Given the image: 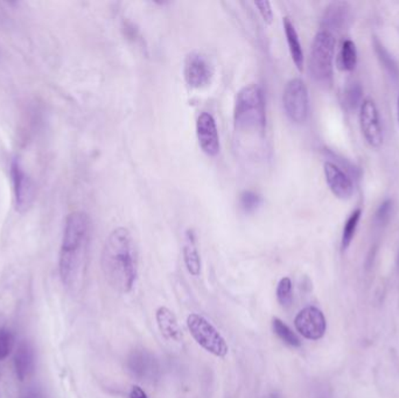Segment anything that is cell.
I'll use <instances>...</instances> for the list:
<instances>
[{
    "mask_svg": "<svg viewBox=\"0 0 399 398\" xmlns=\"http://www.w3.org/2000/svg\"><path fill=\"white\" fill-rule=\"evenodd\" d=\"M101 262L109 284L120 294L131 292L138 276V256L128 229L119 227L109 235Z\"/></svg>",
    "mask_w": 399,
    "mask_h": 398,
    "instance_id": "6da1fadb",
    "label": "cell"
},
{
    "mask_svg": "<svg viewBox=\"0 0 399 398\" xmlns=\"http://www.w3.org/2000/svg\"><path fill=\"white\" fill-rule=\"evenodd\" d=\"M89 232L90 221L86 213L74 212L67 217L60 252V274L69 287L81 285L84 277Z\"/></svg>",
    "mask_w": 399,
    "mask_h": 398,
    "instance_id": "7a4b0ae2",
    "label": "cell"
},
{
    "mask_svg": "<svg viewBox=\"0 0 399 398\" xmlns=\"http://www.w3.org/2000/svg\"><path fill=\"white\" fill-rule=\"evenodd\" d=\"M235 130L240 135L263 138L266 130L265 97L262 87L255 83L238 91L233 108Z\"/></svg>",
    "mask_w": 399,
    "mask_h": 398,
    "instance_id": "3957f363",
    "label": "cell"
},
{
    "mask_svg": "<svg viewBox=\"0 0 399 398\" xmlns=\"http://www.w3.org/2000/svg\"><path fill=\"white\" fill-rule=\"evenodd\" d=\"M335 38L330 31L321 30L314 36L310 52V73L314 81L328 85L333 76Z\"/></svg>",
    "mask_w": 399,
    "mask_h": 398,
    "instance_id": "277c9868",
    "label": "cell"
},
{
    "mask_svg": "<svg viewBox=\"0 0 399 398\" xmlns=\"http://www.w3.org/2000/svg\"><path fill=\"white\" fill-rule=\"evenodd\" d=\"M187 327L192 337L205 351L216 357H225L229 347L221 333L214 327L209 321L198 313H192L187 318Z\"/></svg>",
    "mask_w": 399,
    "mask_h": 398,
    "instance_id": "5b68a950",
    "label": "cell"
},
{
    "mask_svg": "<svg viewBox=\"0 0 399 398\" xmlns=\"http://www.w3.org/2000/svg\"><path fill=\"white\" fill-rule=\"evenodd\" d=\"M283 105L286 116L293 123L306 122L310 113V96L301 78H292L287 82L283 93Z\"/></svg>",
    "mask_w": 399,
    "mask_h": 398,
    "instance_id": "8992f818",
    "label": "cell"
},
{
    "mask_svg": "<svg viewBox=\"0 0 399 398\" xmlns=\"http://www.w3.org/2000/svg\"><path fill=\"white\" fill-rule=\"evenodd\" d=\"M362 135L369 146L378 148L383 144V128L380 123V111L372 98H365L361 102L358 113Z\"/></svg>",
    "mask_w": 399,
    "mask_h": 398,
    "instance_id": "52a82bcc",
    "label": "cell"
},
{
    "mask_svg": "<svg viewBox=\"0 0 399 398\" xmlns=\"http://www.w3.org/2000/svg\"><path fill=\"white\" fill-rule=\"evenodd\" d=\"M213 74V66L205 54L200 52H190L187 55L183 66V76L190 88H205L212 81Z\"/></svg>",
    "mask_w": 399,
    "mask_h": 398,
    "instance_id": "ba28073f",
    "label": "cell"
},
{
    "mask_svg": "<svg viewBox=\"0 0 399 398\" xmlns=\"http://www.w3.org/2000/svg\"><path fill=\"white\" fill-rule=\"evenodd\" d=\"M126 367L132 375L139 381L153 383L159 379L160 368L158 361L152 353L143 348L133 349L128 354Z\"/></svg>",
    "mask_w": 399,
    "mask_h": 398,
    "instance_id": "9c48e42d",
    "label": "cell"
},
{
    "mask_svg": "<svg viewBox=\"0 0 399 398\" xmlns=\"http://www.w3.org/2000/svg\"><path fill=\"white\" fill-rule=\"evenodd\" d=\"M295 326L302 337L308 340H320L327 329L326 318L320 309L308 306L301 309L295 319Z\"/></svg>",
    "mask_w": 399,
    "mask_h": 398,
    "instance_id": "30bf717a",
    "label": "cell"
},
{
    "mask_svg": "<svg viewBox=\"0 0 399 398\" xmlns=\"http://www.w3.org/2000/svg\"><path fill=\"white\" fill-rule=\"evenodd\" d=\"M196 135L198 145L208 157H216L220 153L221 144L216 122L208 113H202L196 122Z\"/></svg>",
    "mask_w": 399,
    "mask_h": 398,
    "instance_id": "8fae6325",
    "label": "cell"
},
{
    "mask_svg": "<svg viewBox=\"0 0 399 398\" xmlns=\"http://www.w3.org/2000/svg\"><path fill=\"white\" fill-rule=\"evenodd\" d=\"M11 174L14 197H16V210H19L20 213H23L31 207L33 202L34 186L18 160H14L12 163Z\"/></svg>",
    "mask_w": 399,
    "mask_h": 398,
    "instance_id": "7c38bea8",
    "label": "cell"
},
{
    "mask_svg": "<svg viewBox=\"0 0 399 398\" xmlns=\"http://www.w3.org/2000/svg\"><path fill=\"white\" fill-rule=\"evenodd\" d=\"M326 182L330 192L340 200H348L353 197L354 184L348 174L332 162L323 164Z\"/></svg>",
    "mask_w": 399,
    "mask_h": 398,
    "instance_id": "4fadbf2b",
    "label": "cell"
},
{
    "mask_svg": "<svg viewBox=\"0 0 399 398\" xmlns=\"http://www.w3.org/2000/svg\"><path fill=\"white\" fill-rule=\"evenodd\" d=\"M14 367L16 376L20 381L28 379L34 373V349L27 341L20 342L14 355Z\"/></svg>",
    "mask_w": 399,
    "mask_h": 398,
    "instance_id": "5bb4252c",
    "label": "cell"
},
{
    "mask_svg": "<svg viewBox=\"0 0 399 398\" xmlns=\"http://www.w3.org/2000/svg\"><path fill=\"white\" fill-rule=\"evenodd\" d=\"M350 16V6L345 1H335L327 8L322 23L326 31L341 30L347 25Z\"/></svg>",
    "mask_w": 399,
    "mask_h": 398,
    "instance_id": "9a60e30c",
    "label": "cell"
},
{
    "mask_svg": "<svg viewBox=\"0 0 399 398\" xmlns=\"http://www.w3.org/2000/svg\"><path fill=\"white\" fill-rule=\"evenodd\" d=\"M183 261L187 270L192 276L200 275L201 272V257L198 254L196 235L193 229H188L185 234V243L183 247Z\"/></svg>",
    "mask_w": 399,
    "mask_h": 398,
    "instance_id": "2e32d148",
    "label": "cell"
},
{
    "mask_svg": "<svg viewBox=\"0 0 399 398\" xmlns=\"http://www.w3.org/2000/svg\"><path fill=\"white\" fill-rule=\"evenodd\" d=\"M155 319L163 337L168 340L179 341L181 339V331L179 327L178 319L171 309L161 306L155 312Z\"/></svg>",
    "mask_w": 399,
    "mask_h": 398,
    "instance_id": "e0dca14e",
    "label": "cell"
},
{
    "mask_svg": "<svg viewBox=\"0 0 399 398\" xmlns=\"http://www.w3.org/2000/svg\"><path fill=\"white\" fill-rule=\"evenodd\" d=\"M283 25L292 60L295 62V67L298 68L299 71H302L304 70L305 58H304V52H302L301 43H300V40H299L297 30H295V25H293L288 16L284 18Z\"/></svg>",
    "mask_w": 399,
    "mask_h": 398,
    "instance_id": "ac0fdd59",
    "label": "cell"
},
{
    "mask_svg": "<svg viewBox=\"0 0 399 398\" xmlns=\"http://www.w3.org/2000/svg\"><path fill=\"white\" fill-rule=\"evenodd\" d=\"M357 65L356 45L352 40L345 39L337 56V66L343 71H353Z\"/></svg>",
    "mask_w": 399,
    "mask_h": 398,
    "instance_id": "d6986e66",
    "label": "cell"
},
{
    "mask_svg": "<svg viewBox=\"0 0 399 398\" xmlns=\"http://www.w3.org/2000/svg\"><path fill=\"white\" fill-rule=\"evenodd\" d=\"M361 217H362V209L357 208L356 210H354L353 213L349 215L348 219L345 221L341 239V247L343 252L347 250L350 247L352 242H353L354 236H355L357 227H358Z\"/></svg>",
    "mask_w": 399,
    "mask_h": 398,
    "instance_id": "ffe728a7",
    "label": "cell"
},
{
    "mask_svg": "<svg viewBox=\"0 0 399 398\" xmlns=\"http://www.w3.org/2000/svg\"><path fill=\"white\" fill-rule=\"evenodd\" d=\"M272 329H273V332L277 334V337L288 346H291V347H300L301 346V341L299 339L298 335L283 320H280V318H273Z\"/></svg>",
    "mask_w": 399,
    "mask_h": 398,
    "instance_id": "44dd1931",
    "label": "cell"
},
{
    "mask_svg": "<svg viewBox=\"0 0 399 398\" xmlns=\"http://www.w3.org/2000/svg\"><path fill=\"white\" fill-rule=\"evenodd\" d=\"M374 48H375L377 56L380 58V63L383 65L384 68L388 70L389 73L391 74L394 78H398L399 69L397 63H396L395 60L390 55V53L385 49L383 43H380V40L377 39V38H374Z\"/></svg>",
    "mask_w": 399,
    "mask_h": 398,
    "instance_id": "7402d4cb",
    "label": "cell"
},
{
    "mask_svg": "<svg viewBox=\"0 0 399 398\" xmlns=\"http://www.w3.org/2000/svg\"><path fill=\"white\" fill-rule=\"evenodd\" d=\"M277 299L283 307H290L293 302V286L292 280L288 277L280 279L277 286Z\"/></svg>",
    "mask_w": 399,
    "mask_h": 398,
    "instance_id": "603a6c76",
    "label": "cell"
},
{
    "mask_svg": "<svg viewBox=\"0 0 399 398\" xmlns=\"http://www.w3.org/2000/svg\"><path fill=\"white\" fill-rule=\"evenodd\" d=\"M262 202L263 200L260 194L255 193L252 190H245L240 194V206L244 213H255L257 209L260 208Z\"/></svg>",
    "mask_w": 399,
    "mask_h": 398,
    "instance_id": "cb8c5ba5",
    "label": "cell"
},
{
    "mask_svg": "<svg viewBox=\"0 0 399 398\" xmlns=\"http://www.w3.org/2000/svg\"><path fill=\"white\" fill-rule=\"evenodd\" d=\"M363 89L360 83H352L345 91V103L348 108L355 109L357 105H361Z\"/></svg>",
    "mask_w": 399,
    "mask_h": 398,
    "instance_id": "d4e9b609",
    "label": "cell"
},
{
    "mask_svg": "<svg viewBox=\"0 0 399 398\" xmlns=\"http://www.w3.org/2000/svg\"><path fill=\"white\" fill-rule=\"evenodd\" d=\"M14 347V338L5 327H0V361L6 359Z\"/></svg>",
    "mask_w": 399,
    "mask_h": 398,
    "instance_id": "484cf974",
    "label": "cell"
},
{
    "mask_svg": "<svg viewBox=\"0 0 399 398\" xmlns=\"http://www.w3.org/2000/svg\"><path fill=\"white\" fill-rule=\"evenodd\" d=\"M392 212V200H385L377 209L376 221L378 225H383L390 219Z\"/></svg>",
    "mask_w": 399,
    "mask_h": 398,
    "instance_id": "4316f807",
    "label": "cell"
},
{
    "mask_svg": "<svg viewBox=\"0 0 399 398\" xmlns=\"http://www.w3.org/2000/svg\"><path fill=\"white\" fill-rule=\"evenodd\" d=\"M255 5L260 10V13L263 16V19L266 23H271L272 19H273V11H272L271 4L269 1H256Z\"/></svg>",
    "mask_w": 399,
    "mask_h": 398,
    "instance_id": "83f0119b",
    "label": "cell"
},
{
    "mask_svg": "<svg viewBox=\"0 0 399 398\" xmlns=\"http://www.w3.org/2000/svg\"><path fill=\"white\" fill-rule=\"evenodd\" d=\"M128 397L130 398H148L146 393L143 390V388H140L139 386H133L130 390V394H128Z\"/></svg>",
    "mask_w": 399,
    "mask_h": 398,
    "instance_id": "f1b7e54d",
    "label": "cell"
},
{
    "mask_svg": "<svg viewBox=\"0 0 399 398\" xmlns=\"http://www.w3.org/2000/svg\"><path fill=\"white\" fill-rule=\"evenodd\" d=\"M21 398H43V395L40 394L39 391L30 390L23 395Z\"/></svg>",
    "mask_w": 399,
    "mask_h": 398,
    "instance_id": "f546056e",
    "label": "cell"
},
{
    "mask_svg": "<svg viewBox=\"0 0 399 398\" xmlns=\"http://www.w3.org/2000/svg\"><path fill=\"white\" fill-rule=\"evenodd\" d=\"M266 398H283V396H282L280 393L275 391V393H272V394L269 395L268 397Z\"/></svg>",
    "mask_w": 399,
    "mask_h": 398,
    "instance_id": "4dcf8cb0",
    "label": "cell"
},
{
    "mask_svg": "<svg viewBox=\"0 0 399 398\" xmlns=\"http://www.w3.org/2000/svg\"><path fill=\"white\" fill-rule=\"evenodd\" d=\"M397 118H398V124H399V93H398V97H397Z\"/></svg>",
    "mask_w": 399,
    "mask_h": 398,
    "instance_id": "1f68e13d",
    "label": "cell"
}]
</instances>
